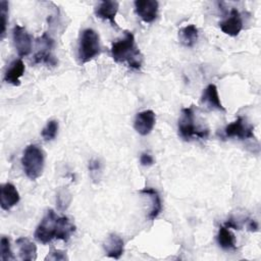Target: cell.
Here are the masks:
<instances>
[{
    "label": "cell",
    "instance_id": "cell-1",
    "mask_svg": "<svg viewBox=\"0 0 261 261\" xmlns=\"http://www.w3.org/2000/svg\"><path fill=\"white\" fill-rule=\"evenodd\" d=\"M75 226L66 216H58L52 209L48 210L35 231V238L42 244H48L52 240L67 242L74 232Z\"/></svg>",
    "mask_w": 261,
    "mask_h": 261
},
{
    "label": "cell",
    "instance_id": "cell-2",
    "mask_svg": "<svg viewBox=\"0 0 261 261\" xmlns=\"http://www.w3.org/2000/svg\"><path fill=\"white\" fill-rule=\"evenodd\" d=\"M111 56L116 62H126L133 69H139L142 65V54L137 48L132 32H125L123 38L114 42L111 46Z\"/></svg>",
    "mask_w": 261,
    "mask_h": 261
},
{
    "label": "cell",
    "instance_id": "cell-3",
    "mask_svg": "<svg viewBox=\"0 0 261 261\" xmlns=\"http://www.w3.org/2000/svg\"><path fill=\"white\" fill-rule=\"evenodd\" d=\"M100 52L101 46L98 33L93 29H85L82 31L77 47V57L80 63L84 64L91 61L98 56Z\"/></svg>",
    "mask_w": 261,
    "mask_h": 261
},
{
    "label": "cell",
    "instance_id": "cell-4",
    "mask_svg": "<svg viewBox=\"0 0 261 261\" xmlns=\"http://www.w3.org/2000/svg\"><path fill=\"white\" fill-rule=\"evenodd\" d=\"M21 164L25 175L31 179H37L43 173L45 155L43 150L37 145H29L22 155Z\"/></svg>",
    "mask_w": 261,
    "mask_h": 261
},
{
    "label": "cell",
    "instance_id": "cell-5",
    "mask_svg": "<svg viewBox=\"0 0 261 261\" xmlns=\"http://www.w3.org/2000/svg\"><path fill=\"white\" fill-rule=\"evenodd\" d=\"M178 135L185 141H190L193 138L206 139L209 135L208 129H203L195 125L194 111L192 107L181 109L180 117L178 119Z\"/></svg>",
    "mask_w": 261,
    "mask_h": 261
},
{
    "label": "cell",
    "instance_id": "cell-6",
    "mask_svg": "<svg viewBox=\"0 0 261 261\" xmlns=\"http://www.w3.org/2000/svg\"><path fill=\"white\" fill-rule=\"evenodd\" d=\"M54 41L47 34L44 33L37 39V52L34 55V63H45L48 65L55 66L57 60L52 53Z\"/></svg>",
    "mask_w": 261,
    "mask_h": 261
},
{
    "label": "cell",
    "instance_id": "cell-7",
    "mask_svg": "<svg viewBox=\"0 0 261 261\" xmlns=\"http://www.w3.org/2000/svg\"><path fill=\"white\" fill-rule=\"evenodd\" d=\"M12 40L18 56L24 57L31 53L32 37L23 27L19 24L14 25L12 30Z\"/></svg>",
    "mask_w": 261,
    "mask_h": 261
},
{
    "label": "cell",
    "instance_id": "cell-8",
    "mask_svg": "<svg viewBox=\"0 0 261 261\" xmlns=\"http://www.w3.org/2000/svg\"><path fill=\"white\" fill-rule=\"evenodd\" d=\"M254 126L248 124L243 117L239 116L233 122L227 124L224 128V137L231 138L236 137L241 140L244 139H255Z\"/></svg>",
    "mask_w": 261,
    "mask_h": 261
},
{
    "label": "cell",
    "instance_id": "cell-9",
    "mask_svg": "<svg viewBox=\"0 0 261 261\" xmlns=\"http://www.w3.org/2000/svg\"><path fill=\"white\" fill-rule=\"evenodd\" d=\"M135 11L144 22H152L158 14V2L155 0H136Z\"/></svg>",
    "mask_w": 261,
    "mask_h": 261
},
{
    "label": "cell",
    "instance_id": "cell-10",
    "mask_svg": "<svg viewBox=\"0 0 261 261\" xmlns=\"http://www.w3.org/2000/svg\"><path fill=\"white\" fill-rule=\"evenodd\" d=\"M156 122L155 112L152 110H144L139 112L134 121V127L141 136H147L151 133Z\"/></svg>",
    "mask_w": 261,
    "mask_h": 261
},
{
    "label": "cell",
    "instance_id": "cell-11",
    "mask_svg": "<svg viewBox=\"0 0 261 261\" xmlns=\"http://www.w3.org/2000/svg\"><path fill=\"white\" fill-rule=\"evenodd\" d=\"M219 27L224 34L230 37L238 36L243 29V21L239 10L237 8H232L229 16L219 22Z\"/></svg>",
    "mask_w": 261,
    "mask_h": 261
},
{
    "label": "cell",
    "instance_id": "cell-12",
    "mask_svg": "<svg viewBox=\"0 0 261 261\" xmlns=\"http://www.w3.org/2000/svg\"><path fill=\"white\" fill-rule=\"evenodd\" d=\"M201 103L209 110L225 111V108L222 106L220 102L217 88L213 84L208 85L203 91L201 96Z\"/></svg>",
    "mask_w": 261,
    "mask_h": 261
},
{
    "label": "cell",
    "instance_id": "cell-13",
    "mask_svg": "<svg viewBox=\"0 0 261 261\" xmlns=\"http://www.w3.org/2000/svg\"><path fill=\"white\" fill-rule=\"evenodd\" d=\"M19 202V194L16 188L10 184L6 182L1 185L0 203L3 210H9Z\"/></svg>",
    "mask_w": 261,
    "mask_h": 261
},
{
    "label": "cell",
    "instance_id": "cell-14",
    "mask_svg": "<svg viewBox=\"0 0 261 261\" xmlns=\"http://www.w3.org/2000/svg\"><path fill=\"white\" fill-rule=\"evenodd\" d=\"M119 4L116 1H102L95 8V14L98 18L108 20L113 27H117L115 22V16L118 10Z\"/></svg>",
    "mask_w": 261,
    "mask_h": 261
},
{
    "label": "cell",
    "instance_id": "cell-15",
    "mask_svg": "<svg viewBox=\"0 0 261 261\" xmlns=\"http://www.w3.org/2000/svg\"><path fill=\"white\" fill-rule=\"evenodd\" d=\"M104 250L108 257L119 259L124 251L123 240L116 233L109 234L104 243Z\"/></svg>",
    "mask_w": 261,
    "mask_h": 261
},
{
    "label": "cell",
    "instance_id": "cell-16",
    "mask_svg": "<svg viewBox=\"0 0 261 261\" xmlns=\"http://www.w3.org/2000/svg\"><path fill=\"white\" fill-rule=\"evenodd\" d=\"M140 193L150 199L151 205H150V210L148 213V218L150 220H155L158 217V215L160 214V212L162 211V202H161V198H160L158 192L153 188L146 187V188L142 189L140 191Z\"/></svg>",
    "mask_w": 261,
    "mask_h": 261
},
{
    "label": "cell",
    "instance_id": "cell-17",
    "mask_svg": "<svg viewBox=\"0 0 261 261\" xmlns=\"http://www.w3.org/2000/svg\"><path fill=\"white\" fill-rule=\"evenodd\" d=\"M24 69L25 67L22 60L20 59L13 60L4 73V81L13 86H19L20 77L22 76Z\"/></svg>",
    "mask_w": 261,
    "mask_h": 261
},
{
    "label": "cell",
    "instance_id": "cell-18",
    "mask_svg": "<svg viewBox=\"0 0 261 261\" xmlns=\"http://www.w3.org/2000/svg\"><path fill=\"white\" fill-rule=\"evenodd\" d=\"M16 245L19 252V257L23 261H33L37 258V247L27 238H18Z\"/></svg>",
    "mask_w": 261,
    "mask_h": 261
},
{
    "label": "cell",
    "instance_id": "cell-19",
    "mask_svg": "<svg viewBox=\"0 0 261 261\" xmlns=\"http://www.w3.org/2000/svg\"><path fill=\"white\" fill-rule=\"evenodd\" d=\"M217 243L218 245L226 251L236 250V238L234 234L227 228L226 226L222 225L219 227L217 233Z\"/></svg>",
    "mask_w": 261,
    "mask_h": 261
},
{
    "label": "cell",
    "instance_id": "cell-20",
    "mask_svg": "<svg viewBox=\"0 0 261 261\" xmlns=\"http://www.w3.org/2000/svg\"><path fill=\"white\" fill-rule=\"evenodd\" d=\"M199 31L194 24H189L181 28L178 32L180 43L186 47H193L198 40Z\"/></svg>",
    "mask_w": 261,
    "mask_h": 261
},
{
    "label": "cell",
    "instance_id": "cell-21",
    "mask_svg": "<svg viewBox=\"0 0 261 261\" xmlns=\"http://www.w3.org/2000/svg\"><path fill=\"white\" fill-rule=\"evenodd\" d=\"M0 259L3 261L14 260V256L11 251L10 241L7 237H2L0 241Z\"/></svg>",
    "mask_w": 261,
    "mask_h": 261
},
{
    "label": "cell",
    "instance_id": "cell-22",
    "mask_svg": "<svg viewBox=\"0 0 261 261\" xmlns=\"http://www.w3.org/2000/svg\"><path fill=\"white\" fill-rule=\"evenodd\" d=\"M58 132V122L56 120H49L42 130V137L45 141H52L55 139Z\"/></svg>",
    "mask_w": 261,
    "mask_h": 261
},
{
    "label": "cell",
    "instance_id": "cell-23",
    "mask_svg": "<svg viewBox=\"0 0 261 261\" xmlns=\"http://www.w3.org/2000/svg\"><path fill=\"white\" fill-rule=\"evenodd\" d=\"M70 201H71V195L66 189H61L58 191L57 197H56V203L59 210L61 211L65 210L68 207Z\"/></svg>",
    "mask_w": 261,
    "mask_h": 261
},
{
    "label": "cell",
    "instance_id": "cell-24",
    "mask_svg": "<svg viewBox=\"0 0 261 261\" xmlns=\"http://www.w3.org/2000/svg\"><path fill=\"white\" fill-rule=\"evenodd\" d=\"M89 171H90V176L93 179L94 182L99 181L101 178L102 174V165L101 162L98 159H92L89 162Z\"/></svg>",
    "mask_w": 261,
    "mask_h": 261
},
{
    "label": "cell",
    "instance_id": "cell-25",
    "mask_svg": "<svg viewBox=\"0 0 261 261\" xmlns=\"http://www.w3.org/2000/svg\"><path fill=\"white\" fill-rule=\"evenodd\" d=\"M0 16H1V39L4 38L7 27V18H8V2L2 0L0 2Z\"/></svg>",
    "mask_w": 261,
    "mask_h": 261
},
{
    "label": "cell",
    "instance_id": "cell-26",
    "mask_svg": "<svg viewBox=\"0 0 261 261\" xmlns=\"http://www.w3.org/2000/svg\"><path fill=\"white\" fill-rule=\"evenodd\" d=\"M45 260H53V261H65L68 260V257L66 256V253L64 251H60V250H54L51 251L47 257L45 258Z\"/></svg>",
    "mask_w": 261,
    "mask_h": 261
},
{
    "label": "cell",
    "instance_id": "cell-27",
    "mask_svg": "<svg viewBox=\"0 0 261 261\" xmlns=\"http://www.w3.org/2000/svg\"><path fill=\"white\" fill-rule=\"evenodd\" d=\"M140 163L143 166H151L154 164V158L148 153H143L140 157Z\"/></svg>",
    "mask_w": 261,
    "mask_h": 261
},
{
    "label": "cell",
    "instance_id": "cell-28",
    "mask_svg": "<svg viewBox=\"0 0 261 261\" xmlns=\"http://www.w3.org/2000/svg\"><path fill=\"white\" fill-rule=\"evenodd\" d=\"M224 226H226L227 228H234V229H239L240 226L237 224V222L232 219V218H229L225 223H224Z\"/></svg>",
    "mask_w": 261,
    "mask_h": 261
},
{
    "label": "cell",
    "instance_id": "cell-29",
    "mask_svg": "<svg viewBox=\"0 0 261 261\" xmlns=\"http://www.w3.org/2000/svg\"><path fill=\"white\" fill-rule=\"evenodd\" d=\"M247 227H248L249 230H251V231H256V230L258 229V224H257V222H256L255 220H252V219H251V220H249Z\"/></svg>",
    "mask_w": 261,
    "mask_h": 261
}]
</instances>
